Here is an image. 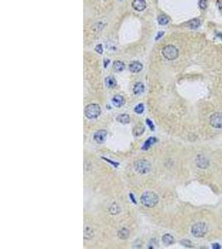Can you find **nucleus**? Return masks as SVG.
<instances>
[{"instance_id":"nucleus-7","label":"nucleus","mask_w":222,"mask_h":249,"mask_svg":"<svg viewBox=\"0 0 222 249\" xmlns=\"http://www.w3.org/2000/svg\"><path fill=\"white\" fill-rule=\"evenodd\" d=\"M106 135H107V132H106V130H97V132L94 134V140H95V141L98 144L104 143V141H105V140H106Z\"/></svg>"},{"instance_id":"nucleus-16","label":"nucleus","mask_w":222,"mask_h":249,"mask_svg":"<svg viewBox=\"0 0 222 249\" xmlns=\"http://www.w3.org/2000/svg\"><path fill=\"white\" fill-rule=\"evenodd\" d=\"M130 232L128 229L126 228H121V230L118 231V233H117V236L118 238H121V239H126L128 237H129Z\"/></svg>"},{"instance_id":"nucleus-20","label":"nucleus","mask_w":222,"mask_h":249,"mask_svg":"<svg viewBox=\"0 0 222 249\" xmlns=\"http://www.w3.org/2000/svg\"><path fill=\"white\" fill-rule=\"evenodd\" d=\"M157 20H158V23H159L160 25H167V23L170 22V19H169V17H167V15H164V14L160 15V16L158 17Z\"/></svg>"},{"instance_id":"nucleus-19","label":"nucleus","mask_w":222,"mask_h":249,"mask_svg":"<svg viewBox=\"0 0 222 249\" xmlns=\"http://www.w3.org/2000/svg\"><path fill=\"white\" fill-rule=\"evenodd\" d=\"M93 236H94V233L93 229L89 227H87L84 230V238L86 240H90L91 238H93Z\"/></svg>"},{"instance_id":"nucleus-18","label":"nucleus","mask_w":222,"mask_h":249,"mask_svg":"<svg viewBox=\"0 0 222 249\" xmlns=\"http://www.w3.org/2000/svg\"><path fill=\"white\" fill-rule=\"evenodd\" d=\"M116 120L122 124H127L130 122V116L126 114H122L116 117Z\"/></svg>"},{"instance_id":"nucleus-31","label":"nucleus","mask_w":222,"mask_h":249,"mask_svg":"<svg viewBox=\"0 0 222 249\" xmlns=\"http://www.w3.org/2000/svg\"><path fill=\"white\" fill-rule=\"evenodd\" d=\"M163 35H164V32H158L157 36L156 37V40H158L159 38H161V37L163 36Z\"/></svg>"},{"instance_id":"nucleus-8","label":"nucleus","mask_w":222,"mask_h":249,"mask_svg":"<svg viewBox=\"0 0 222 249\" xmlns=\"http://www.w3.org/2000/svg\"><path fill=\"white\" fill-rule=\"evenodd\" d=\"M131 6L133 7V9L137 11H143L146 7H147V4L145 0H134L131 4Z\"/></svg>"},{"instance_id":"nucleus-29","label":"nucleus","mask_w":222,"mask_h":249,"mask_svg":"<svg viewBox=\"0 0 222 249\" xmlns=\"http://www.w3.org/2000/svg\"><path fill=\"white\" fill-rule=\"evenodd\" d=\"M216 6L220 12L222 13V0H216Z\"/></svg>"},{"instance_id":"nucleus-2","label":"nucleus","mask_w":222,"mask_h":249,"mask_svg":"<svg viewBox=\"0 0 222 249\" xmlns=\"http://www.w3.org/2000/svg\"><path fill=\"white\" fill-rule=\"evenodd\" d=\"M162 55L167 60H175L179 56V51L176 47L173 45H167L162 49Z\"/></svg>"},{"instance_id":"nucleus-11","label":"nucleus","mask_w":222,"mask_h":249,"mask_svg":"<svg viewBox=\"0 0 222 249\" xmlns=\"http://www.w3.org/2000/svg\"><path fill=\"white\" fill-rule=\"evenodd\" d=\"M124 98L121 96H115L111 99V104L116 107H121L124 104Z\"/></svg>"},{"instance_id":"nucleus-13","label":"nucleus","mask_w":222,"mask_h":249,"mask_svg":"<svg viewBox=\"0 0 222 249\" xmlns=\"http://www.w3.org/2000/svg\"><path fill=\"white\" fill-rule=\"evenodd\" d=\"M187 26L190 28H191V29H196V28H198L200 26V21L198 19H192V20H190V21H189L187 23Z\"/></svg>"},{"instance_id":"nucleus-1","label":"nucleus","mask_w":222,"mask_h":249,"mask_svg":"<svg viewBox=\"0 0 222 249\" xmlns=\"http://www.w3.org/2000/svg\"><path fill=\"white\" fill-rule=\"evenodd\" d=\"M158 201H159V197L157 196V194L152 191L145 192L141 198V202L142 205L147 208L155 207L157 204Z\"/></svg>"},{"instance_id":"nucleus-4","label":"nucleus","mask_w":222,"mask_h":249,"mask_svg":"<svg viewBox=\"0 0 222 249\" xmlns=\"http://www.w3.org/2000/svg\"><path fill=\"white\" fill-rule=\"evenodd\" d=\"M134 167L136 171L141 175L147 174L151 170V164L146 160H139L137 161H136L134 164Z\"/></svg>"},{"instance_id":"nucleus-27","label":"nucleus","mask_w":222,"mask_h":249,"mask_svg":"<svg viewBox=\"0 0 222 249\" xmlns=\"http://www.w3.org/2000/svg\"><path fill=\"white\" fill-rule=\"evenodd\" d=\"M95 51L97 52V53H99V54H102V52H103V48H102V45H101V44H98V45L95 47Z\"/></svg>"},{"instance_id":"nucleus-23","label":"nucleus","mask_w":222,"mask_h":249,"mask_svg":"<svg viewBox=\"0 0 222 249\" xmlns=\"http://www.w3.org/2000/svg\"><path fill=\"white\" fill-rule=\"evenodd\" d=\"M158 246L157 241L156 238H152L150 241L149 244H148V248H157Z\"/></svg>"},{"instance_id":"nucleus-21","label":"nucleus","mask_w":222,"mask_h":249,"mask_svg":"<svg viewBox=\"0 0 222 249\" xmlns=\"http://www.w3.org/2000/svg\"><path fill=\"white\" fill-rule=\"evenodd\" d=\"M156 141H157V139H156V138H153V137H151V138H149L147 140V141L145 142V144H144V145H143V147H142V149H143V150H147L148 148L150 147V146H151V145H152V144L155 143Z\"/></svg>"},{"instance_id":"nucleus-28","label":"nucleus","mask_w":222,"mask_h":249,"mask_svg":"<svg viewBox=\"0 0 222 249\" xmlns=\"http://www.w3.org/2000/svg\"><path fill=\"white\" fill-rule=\"evenodd\" d=\"M181 244L184 245L185 247H192L191 246V243H190V241H188V240H183V241H181Z\"/></svg>"},{"instance_id":"nucleus-32","label":"nucleus","mask_w":222,"mask_h":249,"mask_svg":"<svg viewBox=\"0 0 222 249\" xmlns=\"http://www.w3.org/2000/svg\"><path fill=\"white\" fill-rule=\"evenodd\" d=\"M213 248H216V249H220L221 247L220 246V245L218 244V243H216V244H213L212 245Z\"/></svg>"},{"instance_id":"nucleus-26","label":"nucleus","mask_w":222,"mask_h":249,"mask_svg":"<svg viewBox=\"0 0 222 249\" xmlns=\"http://www.w3.org/2000/svg\"><path fill=\"white\" fill-rule=\"evenodd\" d=\"M199 7L201 9H205L207 8V0H200Z\"/></svg>"},{"instance_id":"nucleus-34","label":"nucleus","mask_w":222,"mask_h":249,"mask_svg":"<svg viewBox=\"0 0 222 249\" xmlns=\"http://www.w3.org/2000/svg\"><path fill=\"white\" fill-rule=\"evenodd\" d=\"M217 36L219 37H221V40H222V33H217Z\"/></svg>"},{"instance_id":"nucleus-9","label":"nucleus","mask_w":222,"mask_h":249,"mask_svg":"<svg viewBox=\"0 0 222 249\" xmlns=\"http://www.w3.org/2000/svg\"><path fill=\"white\" fill-rule=\"evenodd\" d=\"M196 165L200 169H205L209 165V160L204 155H198L196 159Z\"/></svg>"},{"instance_id":"nucleus-14","label":"nucleus","mask_w":222,"mask_h":249,"mask_svg":"<svg viewBox=\"0 0 222 249\" xmlns=\"http://www.w3.org/2000/svg\"><path fill=\"white\" fill-rule=\"evenodd\" d=\"M144 90H145V87H144L143 84L141 82H138L134 86V87H133V92H134V94H136V95H139V94H142V93L143 92Z\"/></svg>"},{"instance_id":"nucleus-25","label":"nucleus","mask_w":222,"mask_h":249,"mask_svg":"<svg viewBox=\"0 0 222 249\" xmlns=\"http://www.w3.org/2000/svg\"><path fill=\"white\" fill-rule=\"evenodd\" d=\"M142 126H143V125L141 124H139V125H137V127L135 128L134 131H133V132H134L135 135H141L142 133V132H143L144 128H142V129L140 130V128H142Z\"/></svg>"},{"instance_id":"nucleus-33","label":"nucleus","mask_w":222,"mask_h":249,"mask_svg":"<svg viewBox=\"0 0 222 249\" xmlns=\"http://www.w3.org/2000/svg\"><path fill=\"white\" fill-rule=\"evenodd\" d=\"M109 62H110V60H108V59H106V60L104 61V67H106V66L109 64Z\"/></svg>"},{"instance_id":"nucleus-5","label":"nucleus","mask_w":222,"mask_h":249,"mask_svg":"<svg viewBox=\"0 0 222 249\" xmlns=\"http://www.w3.org/2000/svg\"><path fill=\"white\" fill-rule=\"evenodd\" d=\"M101 114V108L97 104H90L85 109V115L88 119H95Z\"/></svg>"},{"instance_id":"nucleus-12","label":"nucleus","mask_w":222,"mask_h":249,"mask_svg":"<svg viewBox=\"0 0 222 249\" xmlns=\"http://www.w3.org/2000/svg\"><path fill=\"white\" fill-rule=\"evenodd\" d=\"M162 243H163L165 245H167V246L173 244V243H174V242H175L174 238H173L171 234H165V235L162 237Z\"/></svg>"},{"instance_id":"nucleus-22","label":"nucleus","mask_w":222,"mask_h":249,"mask_svg":"<svg viewBox=\"0 0 222 249\" xmlns=\"http://www.w3.org/2000/svg\"><path fill=\"white\" fill-rule=\"evenodd\" d=\"M109 211L111 214H117V213H120V208L116 203H113V204H111V206L109 208Z\"/></svg>"},{"instance_id":"nucleus-6","label":"nucleus","mask_w":222,"mask_h":249,"mask_svg":"<svg viewBox=\"0 0 222 249\" xmlns=\"http://www.w3.org/2000/svg\"><path fill=\"white\" fill-rule=\"evenodd\" d=\"M210 124L214 128L216 129L222 128V113L216 112L211 115V116L210 117Z\"/></svg>"},{"instance_id":"nucleus-30","label":"nucleus","mask_w":222,"mask_h":249,"mask_svg":"<svg viewBox=\"0 0 222 249\" xmlns=\"http://www.w3.org/2000/svg\"><path fill=\"white\" fill-rule=\"evenodd\" d=\"M147 124H149V126H150L151 130H154V125H153V124L152 123V121L149 120V119H147Z\"/></svg>"},{"instance_id":"nucleus-15","label":"nucleus","mask_w":222,"mask_h":249,"mask_svg":"<svg viewBox=\"0 0 222 249\" xmlns=\"http://www.w3.org/2000/svg\"><path fill=\"white\" fill-rule=\"evenodd\" d=\"M125 69V64L121 61H116L113 63V70L115 72H121Z\"/></svg>"},{"instance_id":"nucleus-3","label":"nucleus","mask_w":222,"mask_h":249,"mask_svg":"<svg viewBox=\"0 0 222 249\" xmlns=\"http://www.w3.org/2000/svg\"><path fill=\"white\" fill-rule=\"evenodd\" d=\"M207 231H208V227L205 223L202 222L194 224L191 228V233L195 238H202L206 234Z\"/></svg>"},{"instance_id":"nucleus-24","label":"nucleus","mask_w":222,"mask_h":249,"mask_svg":"<svg viewBox=\"0 0 222 249\" xmlns=\"http://www.w3.org/2000/svg\"><path fill=\"white\" fill-rule=\"evenodd\" d=\"M134 111L137 114H142L144 111V105L143 104H138L137 106L135 107Z\"/></svg>"},{"instance_id":"nucleus-10","label":"nucleus","mask_w":222,"mask_h":249,"mask_svg":"<svg viewBox=\"0 0 222 249\" xmlns=\"http://www.w3.org/2000/svg\"><path fill=\"white\" fill-rule=\"evenodd\" d=\"M142 67H143V66L139 62H133L130 63L129 66H128V68H129L130 71L131 72H134V73L141 72L142 70Z\"/></svg>"},{"instance_id":"nucleus-17","label":"nucleus","mask_w":222,"mask_h":249,"mask_svg":"<svg viewBox=\"0 0 222 249\" xmlns=\"http://www.w3.org/2000/svg\"><path fill=\"white\" fill-rule=\"evenodd\" d=\"M106 86L108 88H114L116 86V81L112 77H108L106 78Z\"/></svg>"}]
</instances>
